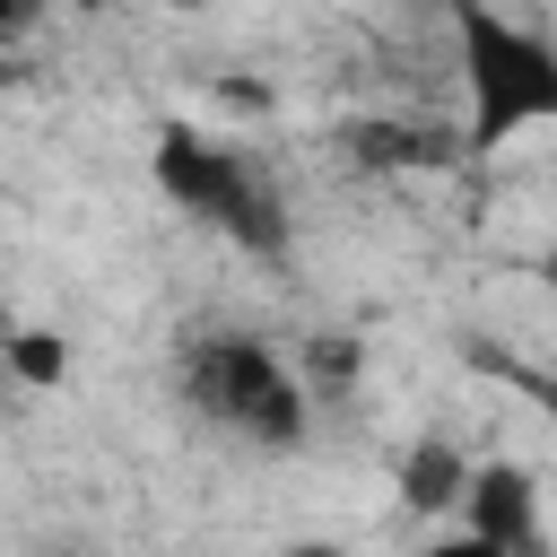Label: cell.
<instances>
[{
  "mask_svg": "<svg viewBox=\"0 0 557 557\" xmlns=\"http://www.w3.org/2000/svg\"><path fill=\"white\" fill-rule=\"evenodd\" d=\"M453 70H461V148L496 157L522 131L557 122V35L505 9H453Z\"/></svg>",
  "mask_w": 557,
  "mask_h": 557,
  "instance_id": "cell-1",
  "label": "cell"
},
{
  "mask_svg": "<svg viewBox=\"0 0 557 557\" xmlns=\"http://www.w3.org/2000/svg\"><path fill=\"white\" fill-rule=\"evenodd\" d=\"M174 383H183V400H191L218 435H235V444H252V453H296V444L313 435V383H305V366L278 357V348L252 339V331H200V339L183 348Z\"/></svg>",
  "mask_w": 557,
  "mask_h": 557,
  "instance_id": "cell-2",
  "label": "cell"
},
{
  "mask_svg": "<svg viewBox=\"0 0 557 557\" xmlns=\"http://www.w3.org/2000/svg\"><path fill=\"white\" fill-rule=\"evenodd\" d=\"M148 183H157L183 218H200L209 235H226V244H244V252H278V244H287V218H278V200L261 191L252 157L226 148V139H209L200 122H165V131L148 139Z\"/></svg>",
  "mask_w": 557,
  "mask_h": 557,
  "instance_id": "cell-3",
  "label": "cell"
},
{
  "mask_svg": "<svg viewBox=\"0 0 557 557\" xmlns=\"http://www.w3.org/2000/svg\"><path fill=\"white\" fill-rule=\"evenodd\" d=\"M461 531H470V540H487V548H505V557H531V548H540V470H531V461L487 453V461L470 470Z\"/></svg>",
  "mask_w": 557,
  "mask_h": 557,
  "instance_id": "cell-4",
  "label": "cell"
},
{
  "mask_svg": "<svg viewBox=\"0 0 557 557\" xmlns=\"http://www.w3.org/2000/svg\"><path fill=\"white\" fill-rule=\"evenodd\" d=\"M470 470H479V461H470L461 444L426 435V444H409V453H400L392 487H400V505H409V513H426V522H435V513H461V496H470Z\"/></svg>",
  "mask_w": 557,
  "mask_h": 557,
  "instance_id": "cell-5",
  "label": "cell"
},
{
  "mask_svg": "<svg viewBox=\"0 0 557 557\" xmlns=\"http://www.w3.org/2000/svg\"><path fill=\"white\" fill-rule=\"evenodd\" d=\"M9 374L35 383V392H44V383H70V339H61V331H35V322L9 331Z\"/></svg>",
  "mask_w": 557,
  "mask_h": 557,
  "instance_id": "cell-6",
  "label": "cell"
},
{
  "mask_svg": "<svg viewBox=\"0 0 557 557\" xmlns=\"http://www.w3.org/2000/svg\"><path fill=\"white\" fill-rule=\"evenodd\" d=\"M409 557H505V548H487V540H470V531L453 522L444 540H426V548H409Z\"/></svg>",
  "mask_w": 557,
  "mask_h": 557,
  "instance_id": "cell-7",
  "label": "cell"
},
{
  "mask_svg": "<svg viewBox=\"0 0 557 557\" xmlns=\"http://www.w3.org/2000/svg\"><path fill=\"white\" fill-rule=\"evenodd\" d=\"M278 557H348V548H331V540H296V548H278Z\"/></svg>",
  "mask_w": 557,
  "mask_h": 557,
  "instance_id": "cell-8",
  "label": "cell"
},
{
  "mask_svg": "<svg viewBox=\"0 0 557 557\" xmlns=\"http://www.w3.org/2000/svg\"><path fill=\"white\" fill-rule=\"evenodd\" d=\"M531 392H540V400H548V409H557V383H531Z\"/></svg>",
  "mask_w": 557,
  "mask_h": 557,
  "instance_id": "cell-9",
  "label": "cell"
},
{
  "mask_svg": "<svg viewBox=\"0 0 557 557\" xmlns=\"http://www.w3.org/2000/svg\"><path fill=\"white\" fill-rule=\"evenodd\" d=\"M540 278H548V287H557V252H548V261H540Z\"/></svg>",
  "mask_w": 557,
  "mask_h": 557,
  "instance_id": "cell-10",
  "label": "cell"
}]
</instances>
